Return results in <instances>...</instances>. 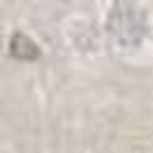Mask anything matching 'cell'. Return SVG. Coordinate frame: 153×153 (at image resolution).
Returning a JSON list of instances; mask_svg holds the SVG:
<instances>
[{
    "label": "cell",
    "mask_w": 153,
    "mask_h": 153,
    "mask_svg": "<svg viewBox=\"0 0 153 153\" xmlns=\"http://www.w3.org/2000/svg\"><path fill=\"white\" fill-rule=\"evenodd\" d=\"M12 57H17V59H36L40 54V50H38V45L33 42V40H28L24 33H17L14 38H12Z\"/></svg>",
    "instance_id": "cell-1"
}]
</instances>
